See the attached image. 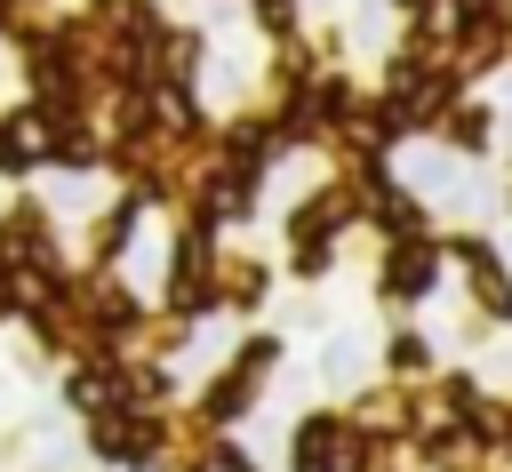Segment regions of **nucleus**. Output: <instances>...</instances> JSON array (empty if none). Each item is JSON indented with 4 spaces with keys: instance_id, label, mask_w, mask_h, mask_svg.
Masks as SVG:
<instances>
[{
    "instance_id": "7ed1b4c3",
    "label": "nucleus",
    "mask_w": 512,
    "mask_h": 472,
    "mask_svg": "<svg viewBox=\"0 0 512 472\" xmlns=\"http://www.w3.org/2000/svg\"><path fill=\"white\" fill-rule=\"evenodd\" d=\"M424 280H432V256H424V248H416V256H400V264H392V288H424Z\"/></svg>"
},
{
    "instance_id": "f03ea898",
    "label": "nucleus",
    "mask_w": 512,
    "mask_h": 472,
    "mask_svg": "<svg viewBox=\"0 0 512 472\" xmlns=\"http://www.w3.org/2000/svg\"><path fill=\"white\" fill-rule=\"evenodd\" d=\"M328 456H336V432H328V424H312V432H304V472H336Z\"/></svg>"
},
{
    "instance_id": "f257e3e1",
    "label": "nucleus",
    "mask_w": 512,
    "mask_h": 472,
    "mask_svg": "<svg viewBox=\"0 0 512 472\" xmlns=\"http://www.w3.org/2000/svg\"><path fill=\"white\" fill-rule=\"evenodd\" d=\"M96 440H104L112 456H144V448H152V432H144V424H128V416H120V424H104Z\"/></svg>"
}]
</instances>
